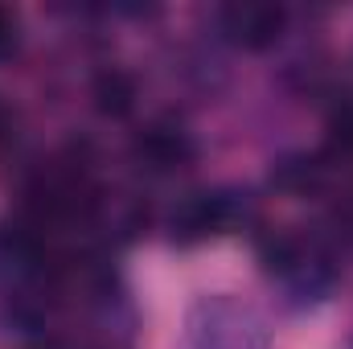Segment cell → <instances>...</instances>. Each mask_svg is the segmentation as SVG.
<instances>
[{
	"mask_svg": "<svg viewBox=\"0 0 353 349\" xmlns=\"http://www.w3.org/2000/svg\"><path fill=\"white\" fill-rule=\"evenodd\" d=\"M230 222H234V201L226 193H189L173 214V230H181L185 239L218 235Z\"/></svg>",
	"mask_w": 353,
	"mask_h": 349,
	"instance_id": "3",
	"label": "cell"
},
{
	"mask_svg": "<svg viewBox=\"0 0 353 349\" xmlns=\"http://www.w3.org/2000/svg\"><path fill=\"white\" fill-rule=\"evenodd\" d=\"M132 152H136V161H140L148 173H176L181 165L193 161V144H189V136H185L181 128H169V123H152V128H144V132L136 136Z\"/></svg>",
	"mask_w": 353,
	"mask_h": 349,
	"instance_id": "2",
	"label": "cell"
},
{
	"mask_svg": "<svg viewBox=\"0 0 353 349\" xmlns=\"http://www.w3.org/2000/svg\"><path fill=\"white\" fill-rule=\"evenodd\" d=\"M329 144H333L337 157L353 161V94L333 103V111H329Z\"/></svg>",
	"mask_w": 353,
	"mask_h": 349,
	"instance_id": "5",
	"label": "cell"
},
{
	"mask_svg": "<svg viewBox=\"0 0 353 349\" xmlns=\"http://www.w3.org/2000/svg\"><path fill=\"white\" fill-rule=\"evenodd\" d=\"M288 12L279 4H226L222 8V33L243 50H267L283 37Z\"/></svg>",
	"mask_w": 353,
	"mask_h": 349,
	"instance_id": "1",
	"label": "cell"
},
{
	"mask_svg": "<svg viewBox=\"0 0 353 349\" xmlns=\"http://www.w3.org/2000/svg\"><path fill=\"white\" fill-rule=\"evenodd\" d=\"M12 50H17V17L0 8V58H8Z\"/></svg>",
	"mask_w": 353,
	"mask_h": 349,
	"instance_id": "6",
	"label": "cell"
},
{
	"mask_svg": "<svg viewBox=\"0 0 353 349\" xmlns=\"http://www.w3.org/2000/svg\"><path fill=\"white\" fill-rule=\"evenodd\" d=\"M90 99H94V107H99L103 115L123 119V115H132V107H136V83H132L123 70H103V74H94Z\"/></svg>",
	"mask_w": 353,
	"mask_h": 349,
	"instance_id": "4",
	"label": "cell"
}]
</instances>
